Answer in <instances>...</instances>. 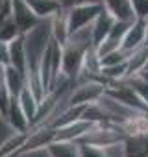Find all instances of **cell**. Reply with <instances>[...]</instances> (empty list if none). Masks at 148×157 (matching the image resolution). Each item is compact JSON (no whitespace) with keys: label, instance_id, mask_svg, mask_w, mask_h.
Instances as JSON below:
<instances>
[{"label":"cell","instance_id":"cell-5","mask_svg":"<svg viewBox=\"0 0 148 157\" xmlns=\"http://www.w3.org/2000/svg\"><path fill=\"white\" fill-rule=\"evenodd\" d=\"M96 122L95 120H89V118H76L65 126H59L56 128V140H80Z\"/></svg>","mask_w":148,"mask_h":157},{"label":"cell","instance_id":"cell-12","mask_svg":"<svg viewBox=\"0 0 148 157\" xmlns=\"http://www.w3.org/2000/svg\"><path fill=\"white\" fill-rule=\"evenodd\" d=\"M10 57H11V67L26 74V46H24V35L15 37L10 41Z\"/></svg>","mask_w":148,"mask_h":157},{"label":"cell","instance_id":"cell-18","mask_svg":"<svg viewBox=\"0 0 148 157\" xmlns=\"http://www.w3.org/2000/svg\"><path fill=\"white\" fill-rule=\"evenodd\" d=\"M131 6H133L137 19H142L148 15V0H131Z\"/></svg>","mask_w":148,"mask_h":157},{"label":"cell","instance_id":"cell-16","mask_svg":"<svg viewBox=\"0 0 148 157\" xmlns=\"http://www.w3.org/2000/svg\"><path fill=\"white\" fill-rule=\"evenodd\" d=\"M80 151H82V157H106L104 148L91 146V144H84V142H80Z\"/></svg>","mask_w":148,"mask_h":157},{"label":"cell","instance_id":"cell-23","mask_svg":"<svg viewBox=\"0 0 148 157\" xmlns=\"http://www.w3.org/2000/svg\"><path fill=\"white\" fill-rule=\"evenodd\" d=\"M146 68H148V63H146Z\"/></svg>","mask_w":148,"mask_h":157},{"label":"cell","instance_id":"cell-17","mask_svg":"<svg viewBox=\"0 0 148 157\" xmlns=\"http://www.w3.org/2000/svg\"><path fill=\"white\" fill-rule=\"evenodd\" d=\"M11 65V57H10V43L8 41H0V67L6 68Z\"/></svg>","mask_w":148,"mask_h":157},{"label":"cell","instance_id":"cell-19","mask_svg":"<svg viewBox=\"0 0 148 157\" xmlns=\"http://www.w3.org/2000/svg\"><path fill=\"white\" fill-rule=\"evenodd\" d=\"M142 21H144V46H148V15L142 17Z\"/></svg>","mask_w":148,"mask_h":157},{"label":"cell","instance_id":"cell-10","mask_svg":"<svg viewBox=\"0 0 148 157\" xmlns=\"http://www.w3.org/2000/svg\"><path fill=\"white\" fill-rule=\"evenodd\" d=\"M102 4L115 19H120V21H135L137 19L133 6H131V0H102Z\"/></svg>","mask_w":148,"mask_h":157},{"label":"cell","instance_id":"cell-7","mask_svg":"<svg viewBox=\"0 0 148 157\" xmlns=\"http://www.w3.org/2000/svg\"><path fill=\"white\" fill-rule=\"evenodd\" d=\"M141 46H144V21L142 19H135L130 24V28H128V32H126V35L122 39V46L120 48L131 54V52H135Z\"/></svg>","mask_w":148,"mask_h":157},{"label":"cell","instance_id":"cell-3","mask_svg":"<svg viewBox=\"0 0 148 157\" xmlns=\"http://www.w3.org/2000/svg\"><path fill=\"white\" fill-rule=\"evenodd\" d=\"M54 140H56V128L37 126V128H32L28 131L21 151H22V155L24 153H35V151H41V150H46Z\"/></svg>","mask_w":148,"mask_h":157},{"label":"cell","instance_id":"cell-8","mask_svg":"<svg viewBox=\"0 0 148 157\" xmlns=\"http://www.w3.org/2000/svg\"><path fill=\"white\" fill-rule=\"evenodd\" d=\"M26 2L41 21H48L54 15H57L61 10H65V4L61 0H26Z\"/></svg>","mask_w":148,"mask_h":157},{"label":"cell","instance_id":"cell-2","mask_svg":"<svg viewBox=\"0 0 148 157\" xmlns=\"http://www.w3.org/2000/svg\"><path fill=\"white\" fill-rule=\"evenodd\" d=\"M104 4L96 0H82V2H74L65 8L67 21H68V30L70 33L80 28H85L95 22V19L102 13Z\"/></svg>","mask_w":148,"mask_h":157},{"label":"cell","instance_id":"cell-14","mask_svg":"<svg viewBox=\"0 0 148 157\" xmlns=\"http://www.w3.org/2000/svg\"><path fill=\"white\" fill-rule=\"evenodd\" d=\"M124 82L130 85V89L135 93V96L141 100V104L148 111V83L142 80V76L141 74H133V76H128Z\"/></svg>","mask_w":148,"mask_h":157},{"label":"cell","instance_id":"cell-4","mask_svg":"<svg viewBox=\"0 0 148 157\" xmlns=\"http://www.w3.org/2000/svg\"><path fill=\"white\" fill-rule=\"evenodd\" d=\"M11 17H13V21L19 26L22 35L28 33L30 30H33L41 22V19L32 11V8L26 0H11Z\"/></svg>","mask_w":148,"mask_h":157},{"label":"cell","instance_id":"cell-13","mask_svg":"<svg viewBox=\"0 0 148 157\" xmlns=\"http://www.w3.org/2000/svg\"><path fill=\"white\" fill-rule=\"evenodd\" d=\"M50 21V32H52V39H56L57 43H65L67 39H68V33H70V30H68V21H67V13H65V10H61L57 15H54L52 19H48Z\"/></svg>","mask_w":148,"mask_h":157},{"label":"cell","instance_id":"cell-1","mask_svg":"<svg viewBox=\"0 0 148 157\" xmlns=\"http://www.w3.org/2000/svg\"><path fill=\"white\" fill-rule=\"evenodd\" d=\"M107 91V83L102 82L100 78H84L76 80L72 83L68 96H67V105L76 107V105H89L98 102L104 93Z\"/></svg>","mask_w":148,"mask_h":157},{"label":"cell","instance_id":"cell-6","mask_svg":"<svg viewBox=\"0 0 148 157\" xmlns=\"http://www.w3.org/2000/svg\"><path fill=\"white\" fill-rule=\"evenodd\" d=\"M4 118H6L8 126H10L15 133H28L30 128H32V120L26 117V113L22 111V107H21V104H19L17 98H13V100L10 102V107H8Z\"/></svg>","mask_w":148,"mask_h":157},{"label":"cell","instance_id":"cell-22","mask_svg":"<svg viewBox=\"0 0 148 157\" xmlns=\"http://www.w3.org/2000/svg\"><path fill=\"white\" fill-rule=\"evenodd\" d=\"M4 2H6V0H0V10H2V6H4Z\"/></svg>","mask_w":148,"mask_h":157},{"label":"cell","instance_id":"cell-15","mask_svg":"<svg viewBox=\"0 0 148 157\" xmlns=\"http://www.w3.org/2000/svg\"><path fill=\"white\" fill-rule=\"evenodd\" d=\"M19 104H21V107H22V111L26 113V117L32 120V124H33V118H35V115H37V107H39V102H37V98L33 96V93L28 89V85L22 89V93L19 94Z\"/></svg>","mask_w":148,"mask_h":157},{"label":"cell","instance_id":"cell-21","mask_svg":"<svg viewBox=\"0 0 148 157\" xmlns=\"http://www.w3.org/2000/svg\"><path fill=\"white\" fill-rule=\"evenodd\" d=\"M4 157H22V151L19 150V151H13V153H8V155H4Z\"/></svg>","mask_w":148,"mask_h":157},{"label":"cell","instance_id":"cell-20","mask_svg":"<svg viewBox=\"0 0 148 157\" xmlns=\"http://www.w3.org/2000/svg\"><path fill=\"white\" fill-rule=\"evenodd\" d=\"M139 74H141V76H142V80H144V82H146V83H148V68H144V70H141V72H139Z\"/></svg>","mask_w":148,"mask_h":157},{"label":"cell","instance_id":"cell-11","mask_svg":"<svg viewBox=\"0 0 148 157\" xmlns=\"http://www.w3.org/2000/svg\"><path fill=\"white\" fill-rule=\"evenodd\" d=\"M45 151L48 157H82L80 142L76 140H54Z\"/></svg>","mask_w":148,"mask_h":157},{"label":"cell","instance_id":"cell-24","mask_svg":"<svg viewBox=\"0 0 148 157\" xmlns=\"http://www.w3.org/2000/svg\"><path fill=\"white\" fill-rule=\"evenodd\" d=\"M146 117H148V111H146Z\"/></svg>","mask_w":148,"mask_h":157},{"label":"cell","instance_id":"cell-9","mask_svg":"<svg viewBox=\"0 0 148 157\" xmlns=\"http://www.w3.org/2000/svg\"><path fill=\"white\" fill-rule=\"evenodd\" d=\"M2 72H4V83H6V89H8L10 96L11 98H19V94L26 87V76H24V72L17 70L11 65L6 67V68H2Z\"/></svg>","mask_w":148,"mask_h":157}]
</instances>
